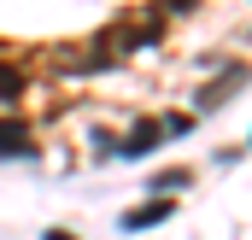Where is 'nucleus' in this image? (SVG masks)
<instances>
[{"label":"nucleus","mask_w":252,"mask_h":240,"mask_svg":"<svg viewBox=\"0 0 252 240\" xmlns=\"http://www.w3.org/2000/svg\"><path fill=\"white\" fill-rule=\"evenodd\" d=\"M176 135H188V118H170V123H141L135 135H129L124 147V158H135V152H153V147H164V141H176Z\"/></svg>","instance_id":"obj_1"},{"label":"nucleus","mask_w":252,"mask_h":240,"mask_svg":"<svg viewBox=\"0 0 252 240\" xmlns=\"http://www.w3.org/2000/svg\"><path fill=\"white\" fill-rule=\"evenodd\" d=\"M170 211H176L170 199H147V205H135V211L124 217V229H129V235H135V229H153V223H164Z\"/></svg>","instance_id":"obj_2"},{"label":"nucleus","mask_w":252,"mask_h":240,"mask_svg":"<svg viewBox=\"0 0 252 240\" xmlns=\"http://www.w3.org/2000/svg\"><path fill=\"white\" fill-rule=\"evenodd\" d=\"M30 152H35V141L18 123H0V158H30Z\"/></svg>","instance_id":"obj_3"},{"label":"nucleus","mask_w":252,"mask_h":240,"mask_svg":"<svg viewBox=\"0 0 252 240\" xmlns=\"http://www.w3.org/2000/svg\"><path fill=\"white\" fill-rule=\"evenodd\" d=\"M18 94H24V76H18V70H6V64H0V100H18Z\"/></svg>","instance_id":"obj_4"},{"label":"nucleus","mask_w":252,"mask_h":240,"mask_svg":"<svg viewBox=\"0 0 252 240\" xmlns=\"http://www.w3.org/2000/svg\"><path fill=\"white\" fill-rule=\"evenodd\" d=\"M41 240H76V235H64V229H47V235H41Z\"/></svg>","instance_id":"obj_5"}]
</instances>
